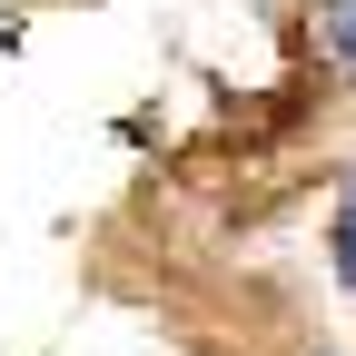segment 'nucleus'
Returning <instances> with one entry per match:
<instances>
[{"label": "nucleus", "mask_w": 356, "mask_h": 356, "mask_svg": "<svg viewBox=\"0 0 356 356\" xmlns=\"http://www.w3.org/2000/svg\"><path fill=\"white\" fill-rule=\"evenodd\" d=\"M317 40H327V60L356 79V0H317Z\"/></svg>", "instance_id": "obj_1"}, {"label": "nucleus", "mask_w": 356, "mask_h": 356, "mask_svg": "<svg viewBox=\"0 0 356 356\" xmlns=\"http://www.w3.org/2000/svg\"><path fill=\"white\" fill-rule=\"evenodd\" d=\"M327 248H337V277H346V297H356V178H346V198H337V228H327Z\"/></svg>", "instance_id": "obj_2"}]
</instances>
